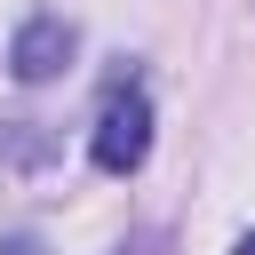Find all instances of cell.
<instances>
[{
    "mask_svg": "<svg viewBox=\"0 0 255 255\" xmlns=\"http://www.w3.org/2000/svg\"><path fill=\"white\" fill-rule=\"evenodd\" d=\"M72 48H80V32H72L64 16H32V24L16 32V48H8V72H16L24 88H40V80H56V72L72 64Z\"/></svg>",
    "mask_w": 255,
    "mask_h": 255,
    "instance_id": "2",
    "label": "cell"
},
{
    "mask_svg": "<svg viewBox=\"0 0 255 255\" xmlns=\"http://www.w3.org/2000/svg\"><path fill=\"white\" fill-rule=\"evenodd\" d=\"M0 255H40V239H8V247H0Z\"/></svg>",
    "mask_w": 255,
    "mask_h": 255,
    "instance_id": "3",
    "label": "cell"
},
{
    "mask_svg": "<svg viewBox=\"0 0 255 255\" xmlns=\"http://www.w3.org/2000/svg\"><path fill=\"white\" fill-rule=\"evenodd\" d=\"M239 255H255V231H247V239H239Z\"/></svg>",
    "mask_w": 255,
    "mask_h": 255,
    "instance_id": "4",
    "label": "cell"
},
{
    "mask_svg": "<svg viewBox=\"0 0 255 255\" xmlns=\"http://www.w3.org/2000/svg\"><path fill=\"white\" fill-rule=\"evenodd\" d=\"M88 151H96V167H104V175H135V167H143V151H151V104H143L135 88H112Z\"/></svg>",
    "mask_w": 255,
    "mask_h": 255,
    "instance_id": "1",
    "label": "cell"
}]
</instances>
